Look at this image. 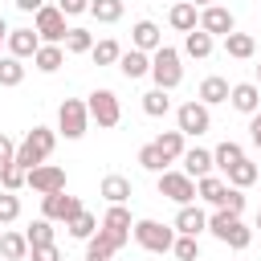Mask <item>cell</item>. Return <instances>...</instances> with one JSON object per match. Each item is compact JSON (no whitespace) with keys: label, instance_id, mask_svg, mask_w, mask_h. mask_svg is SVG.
Segmentation results:
<instances>
[{"label":"cell","instance_id":"277c9868","mask_svg":"<svg viewBox=\"0 0 261 261\" xmlns=\"http://www.w3.org/2000/svg\"><path fill=\"white\" fill-rule=\"evenodd\" d=\"M135 241H139V249H147V253H171V245H175V228L171 224H159V220H135V232H130Z\"/></svg>","mask_w":261,"mask_h":261},{"label":"cell","instance_id":"ee69618b","mask_svg":"<svg viewBox=\"0 0 261 261\" xmlns=\"http://www.w3.org/2000/svg\"><path fill=\"white\" fill-rule=\"evenodd\" d=\"M29 261H61V249L57 245H37V249H29Z\"/></svg>","mask_w":261,"mask_h":261},{"label":"cell","instance_id":"ba28073f","mask_svg":"<svg viewBox=\"0 0 261 261\" xmlns=\"http://www.w3.org/2000/svg\"><path fill=\"white\" fill-rule=\"evenodd\" d=\"M208 126H212V114H208V106L204 102H184L179 110H175V130L188 139H200V135H208Z\"/></svg>","mask_w":261,"mask_h":261},{"label":"cell","instance_id":"7dc6e473","mask_svg":"<svg viewBox=\"0 0 261 261\" xmlns=\"http://www.w3.org/2000/svg\"><path fill=\"white\" fill-rule=\"evenodd\" d=\"M249 143H253V147H261V110L249 118Z\"/></svg>","mask_w":261,"mask_h":261},{"label":"cell","instance_id":"836d02e7","mask_svg":"<svg viewBox=\"0 0 261 261\" xmlns=\"http://www.w3.org/2000/svg\"><path fill=\"white\" fill-rule=\"evenodd\" d=\"M65 228H69V237H73V241H90L102 224H98V216H94V212H82V216H73Z\"/></svg>","mask_w":261,"mask_h":261},{"label":"cell","instance_id":"4dcf8cb0","mask_svg":"<svg viewBox=\"0 0 261 261\" xmlns=\"http://www.w3.org/2000/svg\"><path fill=\"white\" fill-rule=\"evenodd\" d=\"M114 253H118V241H114L110 232H102V228L86 241V257H102V261H110Z\"/></svg>","mask_w":261,"mask_h":261},{"label":"cell","instance_id":"d4e9b609","mask_svg":"<svg viewBox=\"0 0 261 261\" xmlns=\"http://www.w3.org/2000/svg\"><path fill=\"white\" fill-rule=\"evenodd\" d=\"M98 192H102V196H106V204H126V200H130V192H135V188H130V179H126V175H106V179H102V188H98Z\"/></svg>","mask_w":261,"mask_h":261},{"label":"cell","instance_id":"b9f144b4","mask_svg":"<svg viewBox=\"0 0 261 261\" xmlns=\"http://www.w3.org/2000/svg\"><path fill=\"white\" fill-rule=\"evenodd\" d=\"M20 216V200H16V192H0V224H12Z\"/></svg>","mask_w":261,"mask_h":261},{"label":"cell","instance_id":"7c38bea8","mask_svg":"<svg viewBox=\"0 0 261 261\" xmlns=\"http://www.w3.org/2000/svg\"><path fill=\"white\" fill-rule=\"evenodd\" d=\"M102 232H110L114 241H118V249L130 241V232H135V220H130V208L126 204H110L106 208V216H102Z\"/></svg>","mask_w":261,"mask_h":261},{"label":"cell","instance_id":"816d5d0a","mask_svg":"<svg viewBox=\"0 0 261 261\" xmlns=\"http://www.w3.org/2000/svg\"><path fill=\"white\" fill-rule=\"evenodd\" d=\"M257 86H261V65H257Z\"/></svg>","mask_w":261,"mask_h":261},{"label":"cell","instance_id":"f907efd6","mask_svg":"<svg viewBox=\"0 0 261 261\" xmlns=\"http://www.w3.org/2000/svg\"><path fill=\"white\" fill-rule=\"evenodd\" d=\"M192 4H196V8H212L216 0H192Z\"/></svg>","mask_w":261,"mask_h":261},{"label":"cell","instance_id":"7402d4cb","mask_svg":"<svg viewBox=\"0 0 261 261\" xmlns=\"http://www.w3.org/2000/svg\"><path fill=\"white\" fill-rule=\"evenodd\" d=\"M228 82L224 77H204L200 82V90H196V102H204V106H216V102H228Z\"/></svg>","mask_w":261,"mask_h":261},{"label":"cell","instance_id":"11a10c76","mask_svg":"<svg viewBox=\"0 0 261 261\" xmlns=\"http://www.w3.org/2000/svg\"><path fill=\"white\" fill-rule=\"evenodd\" d=\"M171 4H179V0H171Z\"/></svg>","mask_w":261,"mask_h":261},{"label":"cell","instance_id":"7bdbcfd3","mask_svg":"<svg viewBox=\"0 0 261 261\" xmlns=\"http://www.w3.org/2000/svg\"><path fill=\"white\" fill-rule=\"evenodd\" d=\"M220 208H224V212H237V216H241V212H245V192H241V188H228V192H224V204H220Z\"/></svg>","mask_w":261,"mask_h":261},{"label":"cell","instance_id":"9f6ffc18","mask_svg":"<svg viewBox=\"0 0 261 261\" xmlns=\"http://www.w3.org/2000/svg\"><path fill=\"white\" fill-rule=\"evenodd\" d=\"M0 261H4V257H0Z\"/></svg>","mask_w":261,"mask_h":261},{"label":"cell","instance_id":"ffe728a7","mask_svg":"<svg viewBox=\"0 0 261 261\" xmlns=\"http://www.w3.org/2000/svg\"><path fill=\"white\" fill-rule=\"evenodd\" d=\"M179 163H184V171H188L192 179H204V175H212V167H216V163H212V151H204V147H188Z\"/></svg>","mask_w":261,"mask_h":261},{"label":"cell","instance_id":"30bf717a","mask_svg":"<svg viewBox=\"0 0 261 261\" xmlns=\"http://www.w3.org/2000/svg\"><path fill=\"white\" fill-rule=\"evenodd\" d=\"M82 212H86V208H82L77 196H65V192L41 196V216H45V220H61V224H69V220L82 216Z\"/></svg>","mask_w":261,"mask_h":261},{"label":"cell","instance_id":"74e56055","mask_svg":"<svg viewBox=\"0 0 261 261\" xmlns=\"http://www.w3.org/2000/svg\"><path fill=\"white\" fill-rule=\"evenodd\" d=\"M29 184V171L20 167V163H8V167H0V188L4 192H20Z\"/></svg>","mask_w":261,"mask_h":261},{"label":"cell","instance_id":"4fadbf2b","mask_svg":"<svg viewBox=\"0 0 261 261\" xmlns=\"http://www.w3.org/2000/svg\"><path fill=\"white\" fill-rule=\"evenodd\" d=\"M200 29L208 37H228V33H237V16L220 4H212V8H200Z\"/></svg>","mask_w":261,"mask_h":261},{"label":"cell","instance_id":"52a82bcc","mask_svg":"<svg viewBox=\"0 0 261 261\" xmlns=\"http://www.w3.org/2000/svg\"><path fill=\"white\" fill-rule=\"evenodd\" d=\"M86 110H90V118L98 122V126H118V118H122V106H118V94L114 90H94L90 98H86Z\"/></svg>","mask_w":261,"mask_h":261},{"label":"cell","instance_id":"9a60e30c","mask_svg":"<svg viewBox=\"0 0 261 261\" xmlns=\"http://www.w3.org/2000/svg\"><path fill=\"white\" fill-rule=\"evenodd\" d=\"M179 237H200L204 228H208V212L200 208V204H184L179 212H175V224H171Z\"/></svg>","mask_w":261,"mask_h":261},{"label":"cell","instance_id":"e0dca14e","mask_svg":"<svg viewBox=\"0 0 261 261\" xmlns=\"http://www.w3.org/2000/svg\"><path fill=\"white\" fill-rule=\"evenodd\" d=\"M167 20H171V29L175 33H196L200 29V8L192 4V0H179V4H171V12H167Z\"/></svg>","mask_w":261,"mask_h":261},{"label":"cell","instance_id":"f35d334b","mask_svg":"<svg viewBox=\"0 0 261 261\" xmlns=\"http://www.w3.org/2000/svg\"><path fill=\"white\" fill-rule=\"evenodd\" d=\"M94 49V33L90 29H69L65 33V53H90Z\"/></svg>","mask_w":261,"mask_h":261},{"label":"cell","instance_id":"6da1fadb","mask_svg":"<svg viewBox=\"0 0 261 261\" xmlns=\"http://www.w3.org/2000/svg\"><path fill=\"white\" fill-rule=\"evenodd\" d=\"M208 232L220 241V245H228V249H249V241H253V228L237 216V212H224V208H216L212 216H208Z\"/></svg>","mask_w":261,"mask_h":261},{"label":"cell","instance_id":"5b68a950","mask_svg":"<svg viewBox=\"0 0 261 261\" xmlns=\"http://www.w3.org/2000/svg\"><path fill=\"white\" fill-rule=\"evenodd\" d=\"M33 29H37L41 45H65V33H69V24H65V12H61L57 4H45V8L33 16Z\"/></svg>","mask_w":261,"mask_h":261},{"label":"cell","instance_id":"f546056e","mask_svg":"<svg viewBox=\"0 0 261 261\" xmlns=\"http://www.w3.org/2000/svg\"><path fill=\"white\" fill-rule=\"evenodd\" d=\"M155 147H159V155H163L167 163L184 159V151H188V147H184V135H179V130H163V135L155 139Z\"/></svg>","mask_w":261,"mask_h":261},{"label":"cell","instance_id":"44dd1931","mask_svg":"<svg viewBox=\"0 0 261 261\" xmlns=\"http://www.w3.org/2000/svg\"><path fill=\"white\" fill-rule=\"evenodd\" d=\"M212 49H216V37H208L204 29H196V33H188V37H184V53H188V57H196V61H208V57H212Z\"/></svg>","mask_w":261,"mask_h":261},{"label":"cell","instance_id":"e575fe53","mask_svg":"<svg viewBox=\"0 0 261 261\" xmlns=\"http://www.w3.org/2000/svg\"><path fill=\"white\" fill-rule=\"evenodd\" d=\"M20 82H24V61L4 53V57H0V86L12 90V86H20Z\"/></svg>","mask_w":261,"mask_h":261},{"label":"cell","instance_id":"db71d44e","mask_svg":"<svg viewBox=\"0 0 261 261\" xmlns=\"http://www.w3.org/2000/svg\"><path fill=\"white\" fill-rule=\"evenodd\" d=\"M86 261H102V257H86Z\"/></svg>","mask_w":261,"mask_h":261},{"label":"cell","instance_id":"5bb4252c","mask_svg":"<svg viewBox=\"0 0 261 261\" xmlns=\"http://www.w3.org/2000/svg\"><path fill=\"white\" fill-rule=\"evenodd\" d=\"M228 102H232V110H241V114H257L261 110V86L257 82H237L232 90H228Z\"/></svg>","mask_w":261,"mask_h":261},{"label":"cell","instance_id":"603a6c76","mask_svg":"<svg viewBox=\"0 0 261 261\" xmlns=\"http://www.w3.org/2000/svg\"><path fill=\"white\" fill-rule=\"evenodd\" d=\"M224 192H228V184H224L220 175H204V179H196V196H200L204 204H212V208L224 204Z\"/></svg>","mask_w":261,"mask_h":261},{"label":"cell","instance_id":"83f0119b","mask_svg":"<svg viewBox=\"0 0 261 261\" xmlns=\"http://www.w3.org/2000/svg\"><path fill=\"white\" fill-rule=\"evenodd\" d=\"M241 159H245V147H241V143H232V139H224V143L212 151V163H216L224 175H228V167H237Z\"/></svg>","mask_w":261,"mask_h":261},{"label":"cell","instance_id":"484cf974","mask_svg":"<svg viewBox=\"0 0 261 261\" xmlns=\"http://www.w3.org/2000/svg\"><path fill=\"white\" fill-rule=\"evenodd\" d=\"M224 53L237 57V61H249V57L257 53V41H253L249 33H228V37H224Z\"/></svg>","mask_w":261,"mask_h":261},{"label":"cell","instance_id":"2e32d148","mask_svg":"<svg viewBox=\"0 0 261 261\" xmlns=\"http://www.w3.org/2000/svg\"><path fill=\"white\" fill-rule=\"evenodd\" d=\"M130 49H143V53L163 49V33H159V24H155V20H135V29H130Z\"/></svg>","mask_w":261,"mask_h":261},{"label":"cell","instance_id":"7a4b0ae2","mask_svg":"<svg viewBox=\"0 0 261 261\" xmlns=\"http://www.w3.org/2000/svg\"><path fill=\"white\" fill-rule=\"evenodd\" d=\"M53 147H57V135H53L49 126H33V130L16 143V163H20L24 171H33V167H41V163L53 155Z\"/></svg>","mask_w":261,"mask_h":261},{"label":"cell","instance_id":"cb8c5ba5","mask_svg":"<svg viewBox=\"0 0 261 261\" xmlns=\"http://www.w3.org/2000/svg\"><path fill=\"white\" fill-rule=\"evenodd\" d=\"M257 179H261V167H257L253 159H241L237 167H228V179H224V184L245 192V188H249V184H257Z\"/></svg>","mask_w":261,"mask_h":261},{"label":"cell","instance_id":"9c48e42d","mask_svg":"<svg viewBox=\"0 0 261 261\" xmlns=\"http://www.w3.org/2000/svg\"><path fill=\"white\" fill-rule=\"evenodd\" d=\"M159 196H167L171 204H192L196 200V179L188 175V171H163L159 175Z\"/></svg>","mask_w":261,"mask_h":261},{"label":"cell","instance_id":"8fae6325","mask_svg":"<svg viewBox=\"0 0 261 261\" xmlns=\"http://www.w3.org/2000/svg\"><path fill=\"white\" fill-rule=\"evenodd\" d=\"M24 188H33L37 196L65 192V167H57V163H41V167L29 171V184H24Z\"/></svg>","mask_w":261,"mask_h":261},{"label":"cell","instance_id":"bcb514c9","mask_svg":"<svg viewBox=\"0 0 261 261\" xmlns=\"http://www.w3.org/2000/svg\"><path fill=\"white\" fill-rule=\"evenodd\" d=\"M57 8L65 16H82V12H90V0H57Z\"/></svg>","mask_w":261,"mask_h":261},{"label":"cell","instance_id":"f5cc1de1","mask_svg":"<svg viewBox=\"0 0 261 261\" xmlns=\"http://www.w3.org/2000/svg\"><path fill=\"white\" fill-rule=\"evenodd\" d=\"M257 228H261V208H257Z\"/></svg>","mask_w":261,"mask_h":261},{"label":"cell","instance_id":"ac0fdd59","mask_svg":"<svg viewBox=\"0 0 261 261\" xmlns=\"http://www.w3.org/2000/svg\"><path fill=\"white\" fill-rule=\"evenodd\" d=\"M37 49H41V37H37V29H12L8 33V57H37Z\"/></svg>","mask_w":261,"mask_h":261},{"label":"cell","instance_id":"681fc988","mask_svg":"<svg viewBox=\"0 0 261 261\" xmlns=\"http://www.w3.org/2000/svg\"><path fill=\"white\" fill-rule=\"evenodd\" d=\"M8 33H12V29H8V24H4V16H0V49L8 45Z\"/></svg>","mask_w":261,"mask_h":261},{"label":"cell","instance_id":"8d00e7d4","mask_svg":"<svg viewBox=\"0 0 261 261\" xmlns=\"http://www.w3.org/2000/svg\"><path fill=\"white\" fill-rule=\"evenodd\" d=\"M90 57H94V65H118V57H122V49H118V41H98L94 49H90Z\"/></svg>","mask_w":261,"mask_h":261},{"label":"cell","instance_id":"4316f807","mask_svg":"<svg viewBox=\"0 0 261 261\" xmlns=\"http://www.w3.org/2000/svg\"><path fill=\"white\" fill-rule=\"evenodd\" d=\"M33 65H37L41 73H57V69L65 65V49H61V45H41L37 57H33Z\"/></svg>","mask_w":261,"mask_h":261},{"label":"cell","instance_id":"d6986e66","mask_svg":"<svg viewBox=\"0 0 261 261\" xmlns=\"http://www.w3.org/2000/svg\"><path fill=\"white\" fill-rule=\"evenodd\" d=\"M118 73H122L126 82L147 77V73H151V53H143V49H126V53L118 57Z\"/></svg>","mask_w":261,"mask_h":261},{"label":"cell","instance_id":"60d3db41","mask_svg":"<svg viewBox=\"0 0 261 261\" xmlns=\"http://www.w3.org/2000/svg\"><path fill=\"white\" fill-rule=\"evenodd\" d=\"M171 253H175L179 261H200V245H196V237H175Z\"/></svg>","mask_w":261,"mask_h":261},{"label":"cell","instance_id":"f1b7e54d","mask_svg":"<svg viewBox=\"0 0 261 261\" xmlns=\"http://www.w3.org/2000/svg\"><path fill=\"white\" fill-rule=\"evenodd\" d=\"M0 257H4V261L29 257V237H24V232H0Z\"/></svg>","mask_w":261,"mask_h":261},{"label":"cell","instance_id":"d590c367","mask_svg":"<svg viewBox=\"0 0 261 261\" xmlns=\"http://www.w3.org/2000/svg\"><path fill=\"white\" fill-rule=\"evenodd\" d=\"M24 237H29V249H37V245H53V220L37 216V220L24 228Z\"/></svg>","mask_w":261,"mask_h":261},{"label":"cell","instance_id":"f6af8a7d","mask_svg":"<svg viewBox=\"0 0 261 261\" xmlns=\"http://www.w3.org/2000/svg\"><path fill=\"white\" fill-rule=\"evenodd\" d=\"M8 163H16V143L8 135H0V167H8Z\"/></svg>","mask_w":261,"mask_h":261},{"label":"cell","instance_id":"d6a6232c","mask_svg":"<svg viewBox=\"0 0 261 261\" xmlns=\"http://www.w3.org/2000/svg\"><path fill=\"white\" fill-rule=\"evenodd\" d=\"M167 110H171V98H167V90H159V86H155V90H147V94H143V114H151V118H163Z\"/></svg>","mask_w":261,"mask_h":261},{"label":"cell","instance_id":"3957f363","mask_svg":"<svg viewBox=\"0 0 261 261\" xmlns=\"http://www.w3.org/2000/svg\"><path fill=\"white\" fill-rule=\"evenodd\" d=\"M151 77H155V86H159V90H175V86L184 82L179 49H171V45L155 49V53H151Z\"/></svg>","mask_w":261,"mask_h":261},{"label":"cell","instance_id":"8992f818","mask_svg":"<svg viewBox=\"0 0 261 261\" xmlns=\"http://www.w3.org/2000/svg\"><path fill=\"white\" fill-rule=\"evenodd\" d=\"M86 126H90V110H86V102H82V98H65V102L57 106V130H61L65 139H82Z\"/></svg>","mask_w":261,"mask_h":261},{"label":"cell","instance_id":"1f68e13d","mask_svg":"<svg viewBox=\"0 0 261 261\" xmlns=\"http://www.w3.org/2000/svg\"><path fill=\"white\" fill-rule=\"evenodd\" d=\"M90 16L98 24H114L122 20V0H90Z\"/></svg>","mask_w":261,"mask_h":261},{"label":"cell","instance_id":"ab89813d","mask_svg":"<svg viewBox=\"0 0 261 261\" xmlns=\"http://www.w3.org/2000/svg\"><path fill=\"white\" fill-rule=\"evenodd\" d=\"M139 167H147V171L163 175V171H167V159L159 155V147H155V143H147V147H139Z\"/></svg>","mask_w":261,"mask_h":261},{"label":"cell","instance_id":"c3c4849f","mask_svg":"<svg viewBox=\"0 0 261 261\" xmlns=\"http://www.w3.org/2000/svg\"><path fill=\"white\" fill-rule=\"evenodd\" d=\"M12 4H16L20 12H33V16H37V12L45 8V0H12Z\"/></svg>","mask_w":261,"mask_h":261}]
</instances>
